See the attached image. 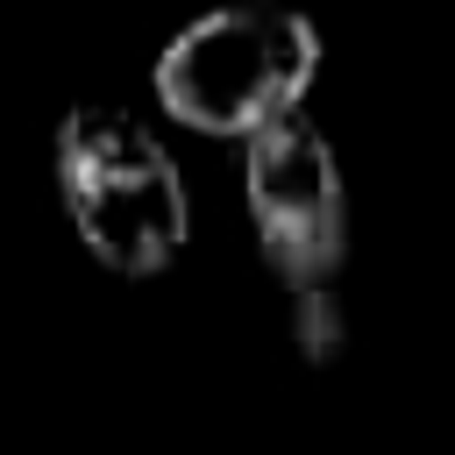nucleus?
<instances>
[{"instance_id":"nucleus-1","label":"nucleus","mask_w":455,"mask_h":455,"mask_svg":"<svg viewBox=\"0 0 455 455\" xmlns=\"http://www.w3.org/2000/svg\"><path fill=\"white\" fill-rule=\"evenodd\" d=\"M57 199L85 256L114 277H164L192 242L178 156L128 107H71L57 121Z\"/></svg>"},{"instance_id":"nucleus-2","label":"nucleus","mask_w":455,"mask_h":455,"mask_svg":"<svg viewBox=\"0 0 455 455\" xmlns=\"http://www.w3.org/2000/svg\"><path fill=\"white\" fill-rule=\"evenodd\" d=\"M320 78V28L299 7H206L149 64L156 107L220 142H256L291 121Z\"/></svg>"},{"instance_id":"nucleus-3","label":"nucleus","mask_w":455,"mask_h":455,"mask_svg":"<svg viewBox=\"0 0 455 455\" xmlns=\"http://www.w3.org/2000/svg\"><path fill=\"white\" fill-rule=\"evenodd\" d=\"M242 206H249L256 249L284 291L334 284V270L348 256V185H341L334 142L306 114L242 142Z\"/></svg>"},{"instance_id":"nucleus-4","label":"nucleus","mask_w":455,"mask_h":455,"mask_svg":"<svg viewBox=\"0 0 455 455\" xmlns=\"http://www.w3.org/2000/svg\"><path fill=\"white\" fill-rule=\"evenodd\" d=\"M291 348H299V363H313V370L341 363V348H348V306H341L334 284L291 291Z\"/></svg>"}]
</instances>
